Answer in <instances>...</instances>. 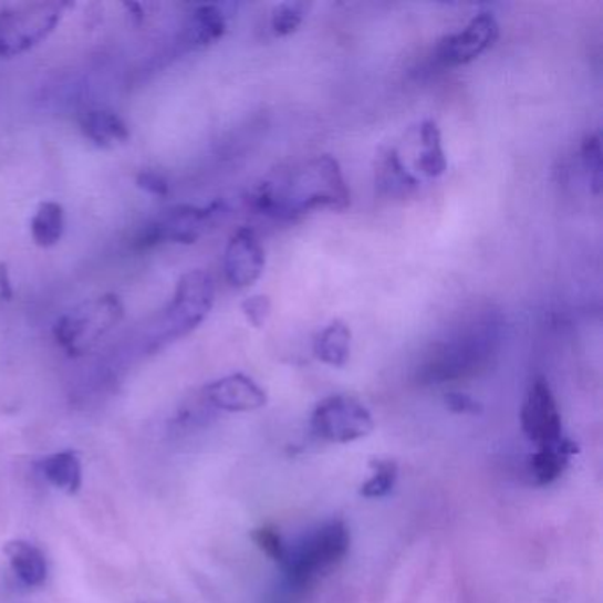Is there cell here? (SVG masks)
Wrapping results in <instances>:
<instances>
[{"label": "cell", "instance_id": "6da1fadb", "mask_svg": "<svg viewBox=\"0 0 603 603\" xmlns=\"http://www.w3.org/2000/svg\"><path fill=\"white\" fill-rule=\"evenodd\" d=\"M251 209L277 220H295L313 211H345L351 190L333 156L321 155L278 170L248 199Z\"/></svg>", "mask_w": 603, "mask_h": 603}, {"label": "cell", "instance_id": "7a4b0ae2", "mask_svg": "<svg viewBox=\"0 0 603 603\" xmlns=\"http://www.w3.org/2000/svg\"><path fill=\"white\" fill-rule=\"evenodd\" d=\"M498 333L492 319H485L454 339L437 344L419 366L418 380L422 384H443L485 371L498 349Z\"/></svg>", "mask_w": 603, "mask_h": 603}, {"label": "cell", "instance_id": "3957f363", "mask_svg": "<svg viewBox=\"0 0 603 603\" xmlns=\"http://www.w3.org/2000/svg\"><path fill=\"white\" fill-rule=\"evenodd\" d=\"M215 304V282L211 274L194 269L183 274L177 282L173 300L165 306L155 335L150 336L149 349L165 347L170 342L190 335L191 331L206 321Z\"/></svg>", "mask_w": 603, "mask_h": 603}, {"label": "cell", "instance_id": "277c9868", "mask_svg": "<svg viewBox=\"0 0 603 603\" xmlns=\"http://www.w3.org/2000/svg\"><path fill=\"white\" fill-rule=\"evenodd\" d=\"M349 547L351 533L345 522L328 520L312 533L304 534L292 549H287L282 561L287 579L294 588L310 586L344 560Z\"/></svg>", "mask_w": 603, "mask_h": 603}, {"label": "cell", "instance_id": "5b68a950", "mask_svg": "<svg viewBox=\"0 0 603 603\" xmlns=\"http://www.w3.org/2000/svg\"><path fill=\"white\" fill-rule=\"evenodd\" d=\"M123 318L119 295H96L61 315L53 326V339L67 356H84L119 326Z\"/></svg>", "mask_w": 603, "mask_h": 603}, {"label": "cell", "instance_id": "8992f818", "mask_svg": "<svg viewBox=\"0 0 603 603\" xmlns=\"http://www.w3.org/2000/svg\"><path fill=\"white\" fill-rule=\"evenodd\" d=\"M66 8L62 2H27L0 11V61L18 58L43 43Z\"/></svg>", "mask_w": 603, "mask_h": 603}, {"label": "cell", "instance_id": "52a82bcc", "mask_svg": "<svg viewBox=\"0 0 603 603\" xmlns=\"http://www.w3.org/2000/svg\"><path fill=\"white\" fill-rule=\"evenodd\" d=\"M225 211L227 206L223 200H216L204 207L190 204L168 207L138 232L137 247L153 248L165 242L194 245L220 220Z\"/></svg>", "mask_w": 603, "mask_h": 603}, {"label": "cell", "instance_id": "ba28073f", "mask_svg": "<svg viewBox=\"0 0 603 603\" xmlns=\"http://www.w3.org/2000/svg\"><path fill=\"white\" fill-rule=\"evenodd\" d=\"M310 427L319 439L349 445L374 430V418L366 405L349 395H331L313 409Z\"/></svg>", "mask_w": 603, "mask_h": 603}, {"label": "cell", "instance_id": "9c48e42d", "mask_svg": "<svg viewBox=\"0 0 603 603\" xmlns=\"http://www.w3.org/2000/svg\"><path fill=\"white\" fill-rule=\"evenodd\" d=\"M499 38V23L493 14L480 13L462 31L446 35L437 44L434 61L440 67L466 66L481 53L492 49Z\"/></svg>", "mask_w": 603, "mask_h": 603}, {"label": "cell", "instance_id": "30bf717a", "mask_svg": "<svg viewBox=\"0 0 603 603\" xmlns=\"http://www.w3.org/2000/svg\"><path fill=\"white\" fill-rule=\"evenodd\" d=\"M526 437L537 446L554 445L563 439V422L554 393L543 377H538L520 409Z\"/></svg>", "mask_w": 603, "mask_h": 603}, {"label": "cell", "instance_id": "8fae6325", "mask_svg": "<svg viewBox=\"0 0 603 603\" xmlns=\"http://www.w3.org/2000/svg\"><path fill=\"white\" fill-rule=\"evenodd\" d=\"M266 268L264 248L250 227L236 230L225 248V278L236 289H247L262 277Z\"/></svg>", "mask_w": 603, "mask_h": 603}, {"label": "cell", "instance_id": "7c38bea8", "mask_svg": "<svg viewBox=\"0 0 603 603\" xmlns=\"http://www.w3.org/2000/svg\"><path fill=\"white\" fill-rule=\"evenodd\" d=\"M202 401L225 413H250L268 404V393L248 375L230 374L207 384Z\"/></svg>", "mask_w": 603, "mask_h": 603}, {"label": "cell", "instance_id": "4fadbf2b", "mask_svg": "<svg viewBox=\"0 0 603 603\" xmlns=\"http://www.w3.org/2000/svg\"><path fill=\"white\" fill-rule=\"evenodd\" d=\"M375 188L392 200H405L419 190V181L407 170L397 149L386 147L375 159Z\"/></svg>", "mask_w": 603, "mask_h": 603}, {"label": "cell", "instance_id": "5bb4252c", "mask_svg": "<svg viewBox=\"0 0 603 603\" xmlns=\"http://www.w3.org/2000/svg\"><path fill=\"white\" fill-rule=\"evenodd\" d=\"M4 554L14 578L25 588H41L49 579V560L40 547L27 540L6 543Z\"/></svg>", "mask_w": 603, "mask_h": 603}, {"label": "cell", "instance_id": "9a60e30c", "mask_svg": "<svg viewBox=\"0 0 603 603\" xmlns=\"http://www.w3.org/2000/svg\"><path fill=\"white\" fill-rule=\"evenodd\" d=\"M35 469L46 484L52 485L53 489L62 490L70 496L82 489L84 469H82L79 454L73 449L55 451V454L40 458L35 462Z\"/></svg>", "mask_w": 603, "mask_h": 603}, {"label": "cell", "instance_id": "2e32d148", "mask_svg": "<svg viewBox=\"0 0 603 603\" xmlns=\"http://www.w3.org/2000/svg\"><path fill=\"white\" fill-rule=\"evenodd\" d=\"M578 451V445L569 437H563L554 445L538 446L528 460V472L533 484L540 487L554 484L569 467L570 457Z\"/></svg>", "mask_w": 603, "mask_h": 603}, {"label": "cell", "instance_id": "e0dca14e", "mask_svg": "<svg viewBox=\"0 0 603 603\" xmlns=\"http://www.w3.org/2000/svg\"><path fill=\"white\" fill-rule=\"evenodd\" d=\"M80 129L85 138L102 149H112L129 141L128 124L119 114L106 108L87 111L80 117Z\"/></svg>", "mask_w": 603, "mask_h": 603}, {"label": "cell", "instance_id": "ac0fdd59", "mask_svg": "<svg viewBox=\"0 0 603 603\" xmlns=\"http://www.w3.org/2000/svg\"><path fill=\"white\" fill-rule=\"evenodd\" d=\"M225 32H227V14L220 6H195L190 22L186 25L185 43L188 49H207L216 41H220Z\"/></svg>", "mask_w": 603, "mask_h": 603}, {"label": "cell", "instance_id": "d6986e66", "mask_svg": "<svg viewBox=\"0 0 603 603\" xmlns=\"http://www.w3.org/2000/svg\"><path fill=\"white\" fill-rule=\"evenodd\" d=\"M353 333L344 321H333L313 340V354L324 365L344 368L351 357Z\"/></svg>", "mask_w": 603, "mask_h": 603}, {"label": "cell", "instance_id": "ffe728a7", "mask_svg": "<svg viewBox=\"0 0 603 603\" xmlns=\"http://www.w3.org/2000/svg\"><path fill=\"white\" fill-rule=\"evenodd\" d=\"M419 142H422V150H419L416 168L423 176L437 179L446 173L448 159H446L443 137L436 121L427 119L419 124Z\"/></svg>", "mask_w": 603, "mask_h": 603}, {"label": "cell", "instance_id": "44dd1931", "mask_svg": "<svg viewBox=\"0 0 603 603\" xmlns=\"http://www.w3.org/2000/svg\"><path fill=\"white\" fill-rule=\"evenodd\" d=\"M64 229H66V212L61 204L49 200L38 206L31 220L32 239L38 247H55L61 241Z\"/></svg>", "mask_w": 603, "mask_h": 603}, {"label": "cell", "instance_id": "7402d4cb", "mask_svg": "<svg viewBox=\"0 0 603 603\" xmlns=\"http://www.w3.org/2000/svg\"><path fill=\"white\" fill-rule=\"evenodd\" d=\"M372 476L362 485L360 493L366 499L386 498L393 492L398 480V466L389 458L371 460Z\"/></svg>", "mask_w": 603, "mask_h": 603}, {"label": "cell", "instance_id": "603a6c76", "mask_svg": "<svg viewBox=\"0 0 603 603\" xmlns=\"http://www.w3.org/2000/svg\"><path fill=\"white\" fill-rule=\"evenodd\" d=\"M581 162L584 173H586L588 185L591 191L600 195L602 191V138L600 133L588 135L581 144Z\"/></svg>", "mask_w": 603, "mask_h": 603}, {"label": "cell", "instance_id": "cb8c5ba5", "mask_svg": "<svg viewBox=\"0 0 603 603\" xmlns=\"http://www.w3.org/2000/svg\"><path fill=\"white\" fill-rule=\"evenodd\" d=\"M306 4L303 2H282L271 13V31L277 35H291L303 23Z\"/></svg>", "mask_w": 603, "mask_h": 603}, {"label": "cell", "instance_id": "d4e9b609", "mask_svg": "<svg viewBox=\"0 0 603 603\" xmlns=\"http://www.w3.org/2000/svg\"><path fill=\"white\" fill-rule=\"evenodd\" d=\"M251 540L256 542L260 551L268 555L269 560L277 561V563H282L285 560L287 547L277 529L268 528V526L256 529L251 533Z\"/></svg>", "mask_w": 603, "mask_h": 603}, {"label": "cell", "instance_id": "484cf974", "mask_svg": "<svg viewBox=\"0 0 603 603\" xmlns=\"http://www.w3.org/2000/svg\"><path fill=\"white\" fill-rule=\"evenodd\" d=\"M241 310L242 315L247 318L251 326L259 330V328L264 326L269 315H271V300L264 294L250 295V298L242 301Z\"/></svg>", "mask_w": 603, "mask_h": 603}, {"label": "cell", "instance_id": "4316f807", "mask_svg": "<svg viewBox=\"0 0 603 603\" xmlns=\"http://www.w3.org/2000/svg\"><path fill=\"white\" fill-rule=\"evenodd\" d=\"M137 186L141 190L147 191L155 197H167L170 194V185H168L167 177L162 176L155 170H144V173L137 176Z\"/></svg>", "mask_w": 603, "mask_h": 603}, {"label": "cell", "instance_id": "83f0119b", "mask_svg": "<svg viewBox=\"0 0 603 603\" xmlns=\"http://www.w3.org/2000/svg\"><path fill=\"white\" fill-rule=\"evenodd\" d=\"M445 404L451 413L455 414H480L484 410L480 402L469 397L467 393L451 392L446 393Z\"/></svg>", "mask_w": 603, "mask_h": 603}, {"label": "cell", "instance_id": "f1b7e54d", "mask_svg": "<svg viewBox=\"0 0 603 603\" xmlns=\"http://www.w3.org/2000/svg\"><path fill=\"white\" fill-rule=\"evenodd\" d=\"M13 298V285L9 278V269L4 262H0V303H8Z\"/></svg>", "mask_w": 603, "mask_h": 603}]
</instances>
